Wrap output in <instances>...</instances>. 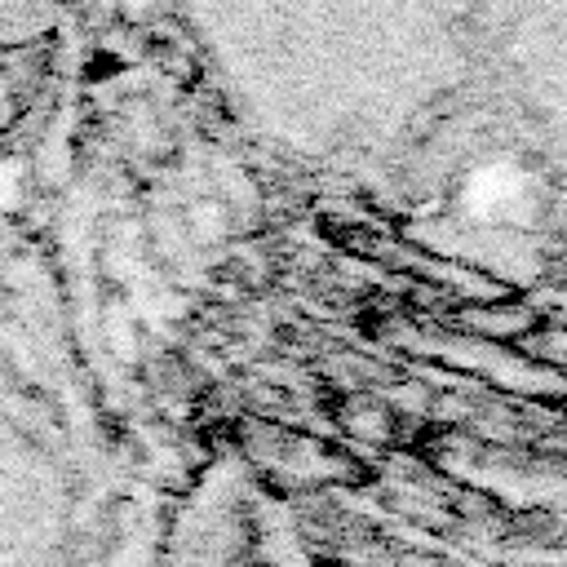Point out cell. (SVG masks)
Segmentation results:
<instances>
[{
	"instance_id": "6da1fadb",
	"label": "cell",
	"mask_w": 567,
	"mask_h": 567,
	"mask_svg": "<svg viewBox=\"0 0 567 567\" xmlns=\"http://www.w3.org/2000/svg\"><path fill=\"white\" fill-rule=\"evenodd\" d=\"M523 195H527V182H523V173L509 168V164L483 168V173H474L470 186H465V204L478 208V213H505V208H514Z\"/></svg>"
}]
</instances>
